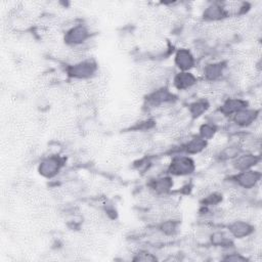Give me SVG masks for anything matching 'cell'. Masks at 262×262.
I'll use <instances>...</instances> for the list:
<instances>
[{
	"label": "cell",
	"mask_w": 262,
	"mask_h": 262,
	"mask_svg": "<svg viewBox=\"0 0 262 262\" xmlns=\"http://www.w3.org/2000/svg\"><path fill=\"white\" fill-rule=\"evenodd\" d=\"M196 165L191 156L185 154H178L172 157L171 162L167 167V174L171 176L184 177L193 174Z\"/></svg>",
	"instance_id": "1"
},
{
	"label": "cell",
	"mask_w": 262,
	"mask_h": 262,
	"mask_svg": "<svg viewBox=\"0 0 262 262\" xmlns=\"http://www.w3.org/2000/svg\"><path fill=\"white\" fill-rule=\"evenodd\" d=\"M98 70V64L94 59H82L69 64L66 72L67 75L75 80H87L92 78Z\"/></svg>",
	"instance_id": "2"
},
{
	"label": "cell",
	"mask_w": 262,
	"mask_h": 262,
	"mask_svg": "<svg viewBox=\"0 0 262 262\" xmlns=\"http://www.w3.org/2000/svg\"><path fill=\"white\" fill-rule=\"evenodd\" d=\"M66 159L59 155H50L43 158L38 165V173L47 179L54 178L64 166Z\"/></svg>",
	"instance_id": "3"
},
{
	"label": "cell",
	"mask_w": 262,
	"mask_h": 262,
	"mask_svg": "<svg viewBox=\"0 0 262 262\" xmlns=\"http://www.w3.org/2000/svg\"><path fill=\"white\" fill-rule=\"evenodd\" d=\"M91 33L89 28L83 24H77L69 28L63 35V42L72 47H78L88 39H90Z\"/></svg>",
	"instance_id": "4"
},
{
	"label": "cell",
	"mask_w": 262,
	"mask_h": 262,
	"mask_svg": "<svg viewBox=\"0 0 262 262\" xmlns=\"http://www.w3.org/2000/svg\"><path fill=\"white\" fill-rule=\"evenodd\" d=\"M261 179V173L255 169L236 172L230 177V181L237 187L244 189H253L257 186Z\"/></svg>",
	"instance_id": "5"
},
{
	"label": "cell",
	"mask_w": 262,
	"mask_h": 262,
	"mask_svg": "<svg viewBox=\"0 0 262 262\" xmlns=\"http://www.w3.org/2000/svg\"><path fill=\"white\" fill-rule=\"evenodd\" d=\"M148 189L156 195L163 196L168 194L173 188V178L171 175L166 174L162 176H157L150 179L147 183Z\"/></svg>",
	"instance_id": "6"
},
{
	"label": "cell",
	"mask_w": 262,
	"mask_h": 262,
	"mask_svg": "<svg viewBox=\"0 0 262 262\" xmlns=\"http://www.w3.org/2000/svg\"><path fill=\"white\" fill-rule=\"evenodd\" d=\"M229 16L228 9L220 2H213L209 4L203 11L202 17L207 23L221 21Z\"/></svg>",
	"instance_id": "7"
},
{
	"label": "cell",
	"mask_w": 262,
	"mask_h": 262,
	"mask_svg": "<svg viewBox=\"0 0 262 262\" xmlns=\"http://www.w3.org/2000/svg\"><path fill=\"white\" fill-rule=\"evenodd\" d=\"M174 99H175L174 94L165 86L157 87L145 98L147 104L154 107L167 104L169 102H172Z\"/></svg>",
	"instance_id": "8"
},
{
	"label": "cell",
	"mask_w": 262,
	"mask_h": 262,
	"mask_svg": "<svg viewBox=\"0 0 262 262\" xmlns=\"http://www.w3.org/2000/svg\"><path fill=\"white\" fill-rule=\"evenodd\" d=\"M260 156L252 151H243L234 160L231 161L232 168L236 171H245L254 169L260 163Z\"/></svg>",
	"instance_id": "9"
},
{
	"label": "cell",
	"mask_w": 262,
	"mask_h": 262,
	"mask_svg": "<svg viewBox=\"0 0 262 262\" xmlns=\"http://www.w3.org/2000/svg\"><path fill=\"white\" fill-rule=\"evenodd\" d=\"M174 64L180 72H191L195 66V57L188 48H179L174 54Z\"/></svg>",
	"instance_id": "10"
},
{
	"label": "cell",
	"mask_w": 262,
	"mask_h": 262,
	"mask_svg": "<svg viewBox=\"0 0 262 262\" xmlns=\"http://www.w3.org/2000/svg\"><path fill=\"white\" fill-rule=\"evenodd\" d=\"M249 107V102L239 97H228L219 106L218 112L225 118L232 117L235 113Z\"/></svg>",
	"instance_id": "11"
},
{
	"label": "cell",
	"mask_w": 262,
	"mask_h": 262,
	"mask_svg": "<svg viewBox=\"0 0 262 262\" xmlns=\"http://www.w3.org/2000/svg\"><path fill=\"white\" fill-rule=\"evenodd\" d=\"M258 116H259V111L255 108L247 107L235 113L229 119L231 123H233L239 129V128H248L252 126L258 119Z\"/></svg>",
	"instance_id": "12"
},
{
	"label": "cell",
	"mask_w": 262,
	"mask_h": 262,
	"mask_svg": "<svg viewBox=\"0 0 262 262\" xmlns=\"http://www.w3.org/2000/svg\"><path fill=\"white\" fill-rule=\"evenodd\" d=\"M227 231L232 238H246L252 235L255 231V227L253 224L246 220H234L230 222L227 226Z\"/></svg>",
	"instance_id": "13"
},
{
	"label": "cell",
	"mask_w": 262,
	"mask_h": 262,
	"mask_svg": "<svg viewBox=\"0 0 262 262\" xmlns=\"http://www.w3.org/2000/svg\"><path fill=\"white\" fill-rule=\"evenodd\" d=\"M225 61H213L206 63L203 68V78L207 82H218L224 75Z\"/></svg>",
	"instance_id": "14"
},
{
	"label": "cell",
	"mask_w": 262,
	"mask_h": 262,
	"mask_svg": "<svg viewBox=\"0 0 262 262\" xmlns=\"http://www.w3.org/2000/svg\"><path fill=\"white\" fill-rule=\"evenodd\" d=\"M172 83L177 90H188L198 83V78L191 72L178 71L174 75Z\"/></svg>",
	"instance_id": "15"
},
{
	"label": "cell",
	"mask_w": 262,
	"mask_h": 262,
	"mask_svg": "<svg viewBox=\"0 0 262 262\" xmlns=\"http://www.w3.org/2000/svg\"><path fill=\"white\" fill-rule=\"evenodd\" d=\"M207 145H208V141L203 139L199 135H196L186 140L183 144H181L180 150H181V154L192 156V155L201 154L203 150L206 149Z\"/></svg>",
	"instance_id": "16"
},
{
	"label": "cell",
	"mask_w": 262,
	"mask_h": 262,
	"mask_svg": "<svg viewBox=\"0 0 262 262\" xmlns=\"http://www.w3.org/2000/svg\"><path fill=\"white\" fill-rule=\"evenodd\" d=\"M243 151L244 149L241 143H231L220 149V151L217 154V159L220 162H231Z\"/></svg>",
	"instance_id": "17"
},
{
	"label": "cell",
	"mask_w": 262,
	"mask_h": 262,
	"mask_svg": "<svg viewBox=\"0 0 262 262\" xmlns=\"http://www.w3.org/2000/svg\"><path fill=\"white\" fill-rule=\"evenodd\" d=\"M210 108V102L206 98H199L188 105V113L192 119H198L208 112Z\"/></svg>",
	"instance_id": "18"
},
{
	"label": "cell",
	"mask_w": 262,
	"mask_h": 262,
	"mask_svg": "<svg viewBox=\"0 0 262 262\" xmlns=\"http://www.w3.org/2000/svg\"><path fill=\"white\" fill-rule=\"evenodd\" d=\"M231 236L226 235L223 231H213L210 236V243L215 246V247H220V248H224V249H229L233 244L231 241Z\"/></svg>",
	"instance_id": "19"
},
{
	"label": "cell",
	"mask_w": 262,
	"mask_h": 262,
	"mask_svg": "<svg viewBox=\"0 0 262 262\" xmlns=\"http://www.w3.org/2000/svg\"><path fill=\"white\" fill-rule=\"evenodd\" d=\"M178 226H179V221L178 220L169 218V219H165V220L160 222V224L158 225V230L163 235L172 236L177 232Z\"/></svg>",
	"instance_id": "20"
},
{
	"label": "cell",
	"mask_w": 262,
	"mask_h": 262,
	"mask_svg": "<svg viewBox=\"0 0 262 262\" xmlns=\"http://www.w3.org/2000/svg\"><path fill=\"white\" fill-rule=\"evenodd\" d=\"M217 131H218V126L217 125H215L211 122H207V123H204L200 126L199 136L202 137L203 139L209 141L210 139H212L215 136Z\"/></svg>",
	"instance_id": "21"
},
{
	"label": "cell",
	"mask_w": 262,
	"mask_h": 262,
	"mask_svg": "<svg viewBox=\"0 0 262 262\" xmlns=\"http://www.w3.org/2000/svg\"><path fill=\"white\" fill-rule=\"evenodd\" d=\"M223 200V195L221 192L218 191H212L209 192L208 194H206L204 196V199L202 200V206L205 208H210V207H215L217 205H219Z\"/></svg>",
	"instance_id": "22"
},
{
	"label": "cell",
	"mask_w": 262,
	"mask_h": 262,
	"mask_svg": "<svg viewBox=\"0 0 262 262\" xmlns=\"http://www.w3.org/2000/svg\"><path fill=\"white\" fill-rule=\"evenodd\" d=\"M133 261H157L158 258L155 254L150 253L147 250H139L134 254L132 258Z\"/></svg>",
	"instance_id": "23"
},
{
	"label": "cell",
	"mask_w": 262,
	"mask_h": 262,
	"mask_svg": "<svg viewBox=\"0 0 262 262\" xmlns=\"http://www.w3.org/2000/svg\"><path fill=\"white\" fill-rule=\"evenodd\" d=\"M225 255L226 256L222 258L225 261H234V262H246V261H248V258L246 256H243L239 253L229 252L228 254H225Z\"/></svg>",
	"instance_id": "24"
}]
</instances>
